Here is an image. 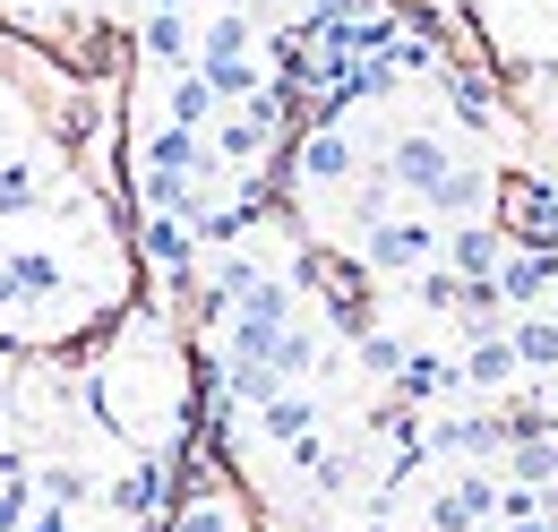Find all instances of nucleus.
Masks as SVG:
<instances>
[{"mask_svg": "<svg viewBox=\"0 0 558 532\" xmlns=\"http://www.w3.org/2000/svg\"><path fill=\"white\" fill-rule=\"evenodd\" d=\"M207 164H215V181H250L258 164H267V146H276V104L267 95H250V104H223L207 130Z\"/></svg>", "mask_w": 558, "mask_h": 532, "instance_id": "obj_1", "label": "nucleus"}, {"mask_svg": "<svg viewBox=\"0 0 558 532\" xmlns=\"http://www.w3.org/2000/svg\"><path fill=\"white\" fill-rule=\"evenodd\" d=\"M361 250H369V275H413L438 258V215H378Z\"/></svg>", "mask_w": 558, "mask_h": 532, "instance_id": "obj_2", "label": "nucleus"}, {"mask_svg": "<svg viewBox=\"0 0 558 532\" xmlns=\"http://www.w3.org/2000/svg\"><path fill=\"white\" fill-rule=\"evenodd\" d=\"M498 447H507V421L498 412H447V421L421 430V456H438V464H482Z\"/></svg>", "mask_w": 558, "mask_h": 532, "instance_id": "obj_3", "label": "nucleus"}, {"mask_svg": "<svg viewBox=\"0 0 558 532\" xmlns=\"http://www.w3.org/2000/svg\"><path fill=\"white\" fill-rule=\"evenodd\" d=\"M292 172H301V190H310V198L344 190L352 172H361V146H352V130H344V121H318V130L301 137V164H292Z\"/></svg>", "mask_w": 558, "mask_h": 532, "instance_id": "obj_4", "label": "nucleus"}, {"mask_svg": "<svg viewBox=\"0 0 558 532\" xmlns=\"http://www.w3.org/2000/svg\"><path fill=\"white\" fill-rule=\"evenodd\" d=\"M489 507H498V481L482 464H464L429 489V532H473V524H489Z\"/></svg>", "mask_w": 558, "mask_h": 532, "instance_id": "obj_5", "label": "nucleus"}, {"mask_svg": "<svg viewBox=\"0 0 558 532\" xmlns=\"http://www.w3.org/2000/svg\"><path fill=\"white\" fill-rule=\"evenodd\" d=\"M447 164H456V146H447L438 130H404L396 146H387V181H396V198H413V206L429 198V181H438Z\"/></svg>", "mask_w": 558, "mask_h": 532, "instance_id": "obj_6", "label": "nucleus"}, {"mask_svg": "<svg viewBox=\"0 0 558 532\" xmlns=\"http://www.w3.org/2000/svg\"><path fill=\"white\" fill-rule=\"evenodd\" d=\"M489 283H498V301H507V310H533V301L558 283V250H550V241H507V258H498Z\"/></svg>", "mask_w": 558, "mask_h": 532, "instance_id": "obj_7", "label": "nucleus"}, {"mask_svg": "<svg viewBox=\"0 0 558 532\" xmlns=\"http://www.w3.org/2000/svg\"><path fill=\"white\" fill-rule=\"evenodd\" d=\"M489 198H498V181H489L482 164H447L438 181H429V198H421V215H438V223H473V215H489Z\"/></svg>", "mask_w": 558, "mask_h": 532, "instance_id": "obj_8", "label": "nucleus"}, {"mask_svg": "<svg viewBox=\"0 0 558 532\" xmlns=\"http://www.w3.org/2000/svg\"><path fill=\"white\" fill-rule=\"evenodd\" d=\"M438 258L456 266L464 283H482V275H498V258H507V232H498L489 215H473V223H456V232H438Z\"/></svg>", "mask_w": 558, "mask_h": 532, "instance_id": "obj_9", "label": "nucleus"}, {"mask_svg": "<svg viewBox=\"0 0 558 532\" xmlns=\"http://www.w3.org/2000/svg\"><path fill=\"white\" fill-rule=\"evenodd\" d=\"M473 352L456 361V378H464V396H507L524 370H515V352H507V327H489V335H464Z\"/></svg>", "mask_w": 558, "mask_h": 532, "instance_id": "obj_10", "label": "nucleus"}, {"mask_svg": "<svg viewBox=\"0 0 558 532\" xmlns=\"http://www.w3.org/2000/svg\"><path fill=\"white\" fill-rule=\"evenodd\" d=\"M387 396L396 403H447V396H464V378H456L447 352H404V370L387 378Z\"/></svg>", "mask_w": 558, "mask_h": 532, "instance_id": "obj_11", "label": "nucleus"}, {"mask_svg": "<svg viewBox=\"0 0 558 532\" xmlns=\"http://www.w3.org/2000/svg\"><path fill=\"white\" fill-rule=\"evenodd\" d=\"M507 352H515V370H524V378H550V370H558V318L542 310V301L507 318Z\"/></svg>", "mask_w": 558, "mask_h": 532, "instance_id": "obj_12", "label": "nucleus"}, {"mask_svg": "<svg viewBox=\"0 0 558 532\" xmlns=\"http://www.w3.org/2000/svg\"><path fill=\"white\" fill-rule=\"evenodd\" d=\"M318 421H327V403L310 396V387H276V396L258 403V438H267V447L301 438V430H318Z\"/></svg>", "mask_w": 558, "mask_h": 532, "instance_id": "obj_13", "label": "nucleus"}, {"mask_svg": "<svg viewBox=\"0 0 558 532\" xmlns=\"http://www.w3.org/2000/svg\"><path fill=\"white\" fill-rule=\"evenodd\" d=\"M0 266H9V283H17V310H44V301L61 292V258H52V250H35V241H17Z\"/></svg>", "mask_w": 558, "mask_h": 532, "instance_id": "obj_14", "label": "nucleus"}, {"mask_svg": "<svg viewBox=\"0 0 558 532\" xmlns=\"http://www.w3.org/2000/svg\"><path fill=\"white\" fill-rule=\"evenodd\" d=\"M507 481H524V489H542V481H558V438H542V430H507Z\"/></svg>", "mask_w": 558, "mask_h": 532, "instance_id": "obj_15", "label": "nucleus"}, {"mask_svg": "<svg viewBox=\"0 0 558 532\" xmlns=\"http://www.w3.org/2000/svg\"><path fill=\"white\" fill-rule=\"evenodd\" d=\"M215 112H223V104H215V86L198 77V61L172 69V86H163V121H181V130H207Z\"/></svg>", "mask_w": 558, "mask_h": 532, "instance_id": "obj_16", "label": "nucleus"}, {"mask_svg": "<svg viewBox=\"0 0 558 532\" xmlns=\"http://www.w3.org/2000/svg\"><path fill=\"white\" fill-rule=\"evenodd\" d=\"M190 258H198V232H190L181 215H155V206H146V266L190 275Z\"/></svg>", "mask_w": 558, "mask_h": 532, "instance_id": "obj_17", "label": "nucleus"}, {"mask_svg": "<svg viewBox=\"0 0 558 532\" xmlns=\"http://www.w3.org/2000/svg\"><path fill=\"white\" fill-rule=\"evenodd\" d=\"M138 52H146L155 69H190V17H181V9H146Z\"/></svg>", "mask_w": 558, "mask_h": 532, "instance_id": "obj_18", "label": "nucleus"}, {"mask_svg": "<svg viewBox=\"0 0 558 532\" xmlns=\"http://www.w3.org/2000/svg\"><path fill=\"white\" fill-rule=\"evenodd\" d=\"M104 498H112V516H121V524H146V516H155V498H163V464H155V456H146V464H130L112 489H104Z\"/></svg>", "mask_w": 558, "mask_h": 532, "instance_id": "obj_19", "label": "nucleus"}, {"mask_svg": "<svg viewBox=\"0 0 558 532\" xmlns=\"http://www.w3.org/2000/svg\"><path fill=\"white\" fill-rule=\"evenodd\" d=\"M404 352H413V343H404L396 327H361V335H352V361H361V378H378V387L404 370Z\"/></svg>", "mask_w": 558, "mask_h": 532, "instance_id": "obj_20", "label": "nucleus"}, {"mask_svg": "<svg viewBox=\"0 0 558 532\" xmlns=\"http://www.w3.org/2000/svg\"><path fill=\"white\" fill-rule=\"evenodd\" d=\"M198 44V61H241V52H258V35H250V9H223L207 35H190Z\"/></svg>", "mask_w": 558, "mask_h": 532, "instance_id": "obj_21", "label": "nucleus"}, {"mask_svg": "<svg viewBox=\"0 0 558 532\" xmlns=\"http://www.w3.org/2000/svg\"><path fill=\"white\" fill-rule=\"evenodd\" d=\"M44 206V164L35 155H9L0 164V215H35Z\"/></svg>", "mask_w": 558, "mask_h": 532, "instance_id": "obj_22", "label": "nucleus"}, {"mask_svg": "<svg viewBox=\"0 0 558 532\" xmlns=\"http://www.w3.org/2000/svg\"><path fill=\"white\" fill-rule=\"evenodd\" d=\"M267 361L283 370V387H310V370H318V335H301L292 318H283V327H276V352H267Z\"/></svg>", "mask_w": 558, "mask_h": 532, "instance_id": "obj_23", "label": "nucleus"}, {"mask_svg": "<svg viewBox=\"0 0 558 532\" xmlns=\"http://www.w3.org/2000/svg\"><path fill=\"white\" fill-rule=\"evenodd\" d=\"M198 77L215 86V104H241V95H258V52H241V61H198Z\"/></svg>", "mask_w": 558, "mask_h": 532, "instance_id": "obj_24", "label": "nucleus"}, {"mask_svg": "<svg viewBox=\"0 0 558 532\" xmlns=\"http://www.w3.org/2000/svg\"><path fill=\"white\" fill-rule=\"evenodd\" d=\"M361 172H369V181L352 190V232H369L378 215H396V181H387V164H361Z\"/></svg>", "mask_w": 558, "mask_h": 532, "instance_id": "obj_25", "label": "nucleus"}, {"mask_svg": "<svg viewBox=\"0 0 558 532\" xmlns=\"http://www.w3.org/2000/svg\"><path fill=\"white\" fill-rule=\"evenodd\" d=\"M163 532H241V516H232V498H190Z\"/></svg>", "mask_w": 558, "mask_h": 532, "instance_id": "obj_26", "label": "nucleus"}, {"mask_svg": "<svg viewBox=\"0 0 558 532\" xmlns=\"http://www.w3.org/2000/svg\"><path fill=\"white\" fill-rule=\"evenodd\" d=\"M447 95H456V112H464L473 130H498V104H489L482 77H456V69H447Z\"/></svg>", "mask_w": 558, "mask_h": 532, "instance_id": "obj_27", "label": "nucleus"}, {"mask_svg": "<svg viewBox=\"0 0 558 532\" xmlns=\"http://www.w3.org/2000/svg\"><path fill=\"white\" fill-rule=\"evenodd\" d=\"M35 489H44L52 507H77V498H86V472H77V464H44V472H35Z\"/></svg>", "mask_w": 558, "mask_h": 532, "instance_id": "obj_28", "label": "nucleus"}, {"mask_svg": "<svg viewBox=\"0 0 558 532\" xmlns=\"http://www.w3.org/2000/svg\"><path fill=\"white\" fill-rule=\"evenodd\" d=\"M17 532H77V524H70V507H52V498H44V516H26Z\"/></svg>", "mask_w": 558, "mask_h": 532, "instance_id": "obj_29", "label": "nucleus"}, {"mask_svg": "<svg viewBox=\"0 0 558 532\" xmlns=\"http://www.w3.org/2000/svg\"><path fill=\"white\" fill-rule=\"evenodd\" d=\"M542 403H550V421H558V370H550V378H542Z\"/></svg>", "mask_w": 558, "mask_h": 532, "instance_id": "obj_30", "label": "nucleus"}, {"mask_svg": "<svg viewBox=\"0 0 558 532\" xmlns=\"http://www.w3.org/2000/svg\"><path fill=\"white\" fill-rule=\"evenodd\" d=\"M0 310H17V283H9V266H0Z\"/></svg>", "mask_w": 558, "mask_h": 532, "instance_id": "obj_31", "label": "nucleus"}, {"mask_svg": "<svg viewBox=\"0 0 558 532\" xmlns=\"http://www.w3.org/2000/svg\"><path fill=\"white\" fill-rule=\"evenodd\" d=\"M361 532H404V524H387V516H369V524H361Z\"/></svg>", "mask_w": 558, "mask_h": 532, "instance_id": "obj_32", "label": "nucleus"}, {"mask_svg": "<svg viewBox=\"0 0 558 532\" xmlns=\"http://www.w3.org/2000/svg\"><path fill=\"white\" fill-rule=\"evenodd\" d=\"M542 310H550V318H558V283H550V292H542Z\"/></svg>", "mask_w": 558, "mask_h": 532, "instance_id": "obj_33", "label": "nucleus"}, {"mask_svg": "<svg viewBox=\"0 0 558 532\" xmlns=\"http://www.w3.org/2000/svg\"><path fill=\"white\" fill-rule=\"evenodd\" d=\"M146 9H190V0H146Z\"/></svg>", "mask_w": 558, "mask_h": 532, "instance_id": "obj_34", "label": "nucleus"}, {"mask_svg": "<svg viewBox=\"0 0 558 532\" xmlns=\"http://www.w3.org/2000/svg\"><path fill=\"white\" fill-rule=\"evenodd\" d=\"M0 430H9V412H0Z\"/></svg>", "mask_w": 558, "mask_h": 532, "instance_id": "obj_35", "label": "nucleus"}]
</instances>
